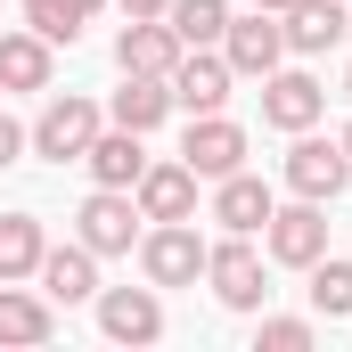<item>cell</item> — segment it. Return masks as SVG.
<instances>
[{
    "label": "cell",
    "mask_w": 352,
    "mask_h": 352,
    "mask_svg": "<svg viewBox=\"0 0 352 352\" xmlns=\"http://www.w3.org/2000/svg\"><path fill=\"white\" fill-rule=\"evenodd\" d=\"M180 164L197 180H221L246 164V131L230 123V115H188V140H180Z\"/></svg>",
    "instance_id": "cell-9"
},
{
    "label": "cell",
    "mask_w": 352,
    "mask_h": 352,
    "mask_svg": "<svg viewBox=\"0 0 352 352\" xmlns=\"http://www.w3.org/2000/svg\"><path fill=\"white\" fill-rule=\"evenodd\" d=\"M254 8H270V16H278V8H287V0H254Z\"/></svg>",
    "instance_id": "cell-28"
},
{
    "label": "cell",
    "mask_w": 352,
    "mask_h": 352,
    "mask_svg": "<svg viewBox=\"0 0 352 352\" xmlns=\"http://www.w3.org/2000/svg\"><path fill=\"white\" fill-rule=\"evenodd\" d=\"M98 123H107V115H98L90 98H50V107H41V123L25 131V148H33V156H50V164H82V148L98 140Z\"/></svg>",
    "instance_id": "cell-3"
},
{
    "label": "cell",
    "mask_w": 352,
    "mask_h": 352,
    "mask_svg": "<svg viewBox=\"0 0 352 352\" xmlns=\"http://www.w3.org/2000/svg\"><path fill=\"white\" fill-rule=\"evenodd\" d=\"M131 205H140V221H197V173L188 164H148Z\"/></svg>",
    "instance_id": "cell-13"
},
{
    "label": "cell",
    "mask_w": 352,
    "mask_h": 352,
    "mask_svg": "<svg viewBox=\"0 0 352 352\" xmlns=\"http://www.w3.org/2000/svg\"><path fill=\"white\" fill-rule=\"evenodd\" d=\"M221 58H230V74H278V58H287V25L254 8V16H230V33H221Z\"/></svg>",
    "instance_id": "cell-6"
},
{
    "label": "cell",
    "mask_w": 352,
    "mask_h": 352,
    "mask_svg": "<svg viewBox=\"0 0 352 352\" xmlns=\"http://www.w3.org/2000/svg\"><path fill=\"white\" fill-rule=\"evenodd\" d=\"M303 295H311V311H320V320H352V263H344V254H320Z\"/></svg>",
    "instance_id": "cell-23"
},
{
    "label": "cell",
    "mask_w": 352,
    "mask_h": 352,
    "mask_svg": "<svg viewBox=\"0 0 352 352\" xmlns=\"http://www.w3.org/2000/svg\"><path fill=\"white\" fill-rule=\"evenodd\" d=\"M270 205H278V197H270V180H254L246 164L213 180V221H221L230 238H254V230L270 221Z\"/></svg>",
    "instance_id": "cell-12"
},
{
    "label": "cell",
    "mask_w": 352,
    "mask_h": 352,
    "mask_svg": "<svg viewBox=\"0 0 352 352\" xmlns=\"http://www.w3.org/2000/svg\"><path fill=\"white\" fill-rule=\"evenodd\" d=\"M278 25H287V50H303V58H320V50H336L344 41V0H287L278 8Z\"/></svg>",
    "instance_id": "cell-17"
},
{
    "label": "cell",
    "mask_w": 352,
    "mask_h": 352,
    "mask_svg": "<svg viewBox=\"0 0 352 352\" xmlns=\"http://www.w3.org/2000/svg\"><path fill=\"white\" fill-rule=\"evenodd\" d=\"M50 254V238H41V213H0V278H33Z\"/></svg>",
    "instance_id": "cell-21"
},
{
    "label": "cell",
    "mask_w": 352,
    "mask_h": 352,
    "mask_svg": "<svg viewBox=\"0 0 352 352\" xmlns=\"http://www.w3.org/2000/svg\"><path fill=\"white\" fill-rule=\"evenodd\" d=\"M16 156H25V131H16V123H8V115H0V173H8V164H16Z\"/></svg>",
    "instance_id": "cell-26"
},
{
    "label": "cell",
    "mask_w": 352,
    "mask_h": 352,
    "mask_svg": "<svg viewBox=\"0 0 352 352\" xmlns=\"http://www.w3.org/2000/svg\"><path fill=\"white\" fill-rule=\"evenodd\" d=\"M33 278H41L50 303H90V295H98V254H90L82 238H74V246H50Z\"/></svg>",
    "instance_id": "cell-18"
},
{
    "label": "cell",
    "mask_w": 352,
    "mask_h": 352,
    "mask_svg": "<svg viewBox=\"0 0 352 352\" xmlns=\"http://www.w3.org/2000/svg\"><path fill=\"white\" fill-rule=\"evenodd\" d=\"M25 25H33V33H41V41H50V50H58V41H66V50H74V41H82V8H74V0H33V8H25Z\"/></svg>",
    "instance_id": "cell-24"
},
{
    "label": "cell",
    "mask_w": 352,
    "mask_h": 352,
    "mask_svg": "<svg viewBox=\"0 0 352 352\" xmlns=\"http://www.w3.org/2000/svg\"><path fill=\"white\" fill-rule=\"evenodd\" d=\"M263 238H270V263L311 270L320 254H328V205H311V197H295V205H270Z\"/></svg>",
    "instance_id": "cell-2"
},
{
    "label": "cell",
    "mask_w": 352,
    "mask_h": 352,
    "mask_svg": "<svg viewBox=\"0 0 352 352\" xmlns=\"http://www.w3.org/2000/svg\"><path fill=\"white\" fill-rule=\"evenodd\" d=\"M173 82V107H188V115H221V98H230V58H213V50H180V66L164 74Z\"/></svg>",
    "instance_id": "cell-11"
},
{
    "label": "cell",
    "mask_w": 352,
    "mask_h": 352,
    "mask_svg": "<svg viewBox=\"0 0 352 352\" xmlns=\"http://www.w3.org/2000/svg\"><path fill=\"white\" fill-rule=\"evenodd\" d=\"M74 238H82L90 254H131V238H140V205H131V188H90L82 213H74Z\"/></svg>",
    "instance_id": "cell-5"
},
{
    "label": "cell",
    "mask_w": 352,
    "mask_h": 352,
    "mask_svg": "<svg viewBox=\"0 0 352 352\" xmlns=\"http://www.w3.org/2000/svg\"><path fill=\"white\" fill-rule=\"evenodd\" d=\"M140 270H148V287H197L205 278V238L188 221H156L140 238Z\"/></svg>",
    "instance_id": "cell-4"
},
{
    "label": "cell",
    "mask_w": 352,
    "mask_h": 352,
    "mask_svg": "<svg viewBox=\"0 0 352 352\" xmlns=\"http://www.w3.org/2000/svg\"><path fill=\"white\" fill-rule=\"evenodd\" d=\"M344 98H352V74H344Z\"/></svg>",
    "instance_id": "cell-30"
},
{
    "label": "cell",
    "mask_w": 352,
    "mask_h": 352,
    "mask_svg": "<svg viewBox=\"0 0 352 352\" xmlns=\"http://www.w3.org/2000/svg\"><path fill=\"white\" fill-rule=\"evenodd\" d=\"M115 8H123V16H164L173 0H115Z\"/></svg>",
    "instance_id": "cell-27"
},
{
    "label": "cell",
    "mask_w": 352,
    "mask_h": 352,
    "mask_svg": "<svg viewBox=\"0 0 352 352\" xmlns=\"http://www.w3.org/2000/svg\"><path fill=\"white\" fill-rule=\"evenodd\" d=\"M107 115H115L123 131H140V140H148V131L173 115V82H164V74H123V90H115V107H107Z\"/></svg>",
    "instance_id": "cell-19"
},
{
    "label": "cell",
    "mask_w": 352,
    "mask_h": 352,
    "mask_svg": "<svg viewBox=\"0 0 352 352\" xmlns=\"http://www.w3.org/2000/svg\"><path fill=\"white\" fill-rule=\"evenodd\" d=\"M344 156H352V123H344Z\"/></svg>",
    "instance_id": "cell-29"
},
{
    "label": "cell",
    "mask_w": 352,
    "mask_h": 352,
    "mask_svg": "<svg viewBox=\"0 0 352 352\" xmlns=\"http://www.w3.org/2000/svg\"><path fill=\"white\" fill-rule=\"evenodd\" d=\"M82 164L98 188H140L148 173V148H140V131H123V123H98V140L82 148Z\"/></svg>",
    "instance_id": "cell-15"
},
{
    "label": "cell",
    "mask_w": 352,
    "mask_h": 352,
    "mask_svg": "<svg viewBox=\"0 0 352 352\" xmlns=\"http://www.w3.org/2000/svg\"><path fill=\"white\" fill-rule=\"evenodd\" d=\"M263 344L270 352H311V320H263Z\"/></svg>",
    "instance_id": "cell-25"
},
{
    "label": "cell",
    "mask_w": 352,
    "mask_h": 352,
    "mask_svg": "<svg viewBox=\"0 0 352 352\" xmlns=\"http://www.w3.org/2000/svg\"><path fill=\"white\" fill-rule=\"evenodd\" d=\"M328 115V90L311 82L303 66H287V74H263V123L270 131H311Z\"/></svg>",
    "instance_id": "cell-10"
},
{
    "label": "cell",
    "mask_w": 352,
    "mask_h": 352,
    "mask_svg": "<svg viewBox=\"0 0 352 352\" xmlns=\"http://www.w3.org/2000/svg\"><path fill=\"white\" fill-rule=\"evenodd\" d=\"M98 328L115 344H156L164 336V287H107L98 295Z\"/></svg>",
    "instance_id": "cell-8"
},
{
    "label": "cell",
    "mask_w": 352,
    "mask_h": 352,
    "mask_svg": "<svg viewBox=\"0 0 352 352\" xmlns=\"http://www.w3.org/2000/svg\"><path fill=\"white\" fill-rule=\"evenodd\" d=\"M205 278H213V295L230 303V311H263V254L246 246V238H221V246H205Z\"/></svg>",
    "instance_id": "cell-7"
},
{
    "label": "cell",
    "mask_w": 352,
    "mask_h": 352,
    "mask_svg": "<svg viewBox=\"0 0 352 352\" xmlns=\"http://www.w3.org/2000/svg\"><path fill=\"white\" fill-rule=\"evenodd\" d=\"M58 336V303L33 295L25 278H0V344H50Z\"/></svg>",
    "instance_id": "cell-16"
},
{
    "label": "cell",
    "mask_w": 352,
    "mask_h": 352,
    "mask_svg": "<svg viewBox=\"0 0 352 352\" xmlns=\"http://www.w3.org/2000/svg\"><path fill=\"white\" fill-rule=\"evenodd\" d=\"M287 188L311 197V205H336V197L352 188L344 140H311V131H295V148H287Z\"/></svg>",
    "instance_id": "cell-1"
},
{
    "label": "cell",
    "mask_w": 352,
    "mask_h": 352,
    "mask_svg": "<svg viewBox=\"0 0 352 352\" xmlns=\"http://www.w3.org/2000/svg\"><path fill=\"white\" fill-rule=\"evenodd\" d=\"M0 90H50V41L33 25L0 33Z\"/></svg>",
    "instance_id": "cell-20"
},
{
    "label": "cell",
    "mask_w": 352,
    "mask_h": 352,
    "mask_svg": "<svg viewBox=\"0 0 352 352\" xmlns=\"http://www.w3.org/2000/svg\"><path fill=\"white\" fill-rule=\"evenodd\" d=\"M115 66H123V74H173L180 66V33L164 16H131V25L115 33Z\"/></svg>",
    "instance_id": "cell-14"
},
{
    "label": "cell",
    "mask_w": 352,
    "mask_h": 352,
    "mask_svg": "<svg viewBox=\"0 0 352 352\" xmlns=\"http://www.w3.org/2000/svg\"><path fill=\"white\" fill-rule=\"evenodd\" d=\"M164 25L180 33V50H205V41H221V33H230V0H173V8H164Z\"/></svg>",
    "instance_id": "cell-22"
}]
</instances>
